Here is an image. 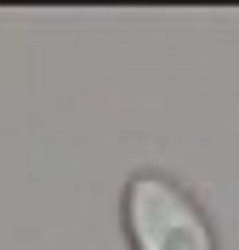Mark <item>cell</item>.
Returning a JSON list of instances; mask_svg holds the SVG:
<instances>
[{
	"instance_id": "1",
	"label": "cell",
	"mask_w": 239,
	"mask_h": 250,
	"mask_svg": "<svg viewBox=\"0 0 239 250\" xmlns=\"http://www.w3.org/2000/svg\"><path fill=\"white\" fill-rule=\"evenodd\" d=\"M126 233L137 250H217L199 205L154 171L126 182Z\"/></svg>"
}]
</instances>
